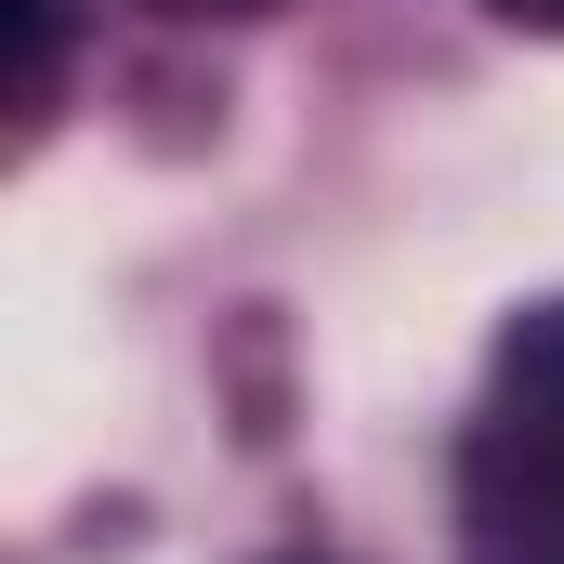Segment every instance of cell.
<instances>
[{"mask_svg": "<svg viewBox=\"0 0 564 564\" xmlns=\"http://www.w3.org/2000/svg\"><path fill=\"white\" fill-rule=\"evenodd\" d=\"M459 512H473V564H564V302L499 341Z\"/></svg>", "mask_w": 564, "mask_h": 564, "instance_id": "6da1fadb", "label": "cell"}, {"mask_svg": "<svg viewBox=\"0 0 564 564\" xmlns=\"http://www.w3.org/2000/svg\"><path fill=\"white\" fill-rule=\"evenodd\" d=\"M13 13V106H53V53H66V0H0Z\"/></svg>", "mask_w": 564, "mask_h": 564, "instance_id": "7a4b0ae2", "label": "cell"}, {"mask_svg": "<svg viewBox=\"0 0 564 564\" xmlns=\"http://www.w3.org/2000/svg\"><path fill=\"white\" fill-rule=\"evenodd\" d=\"M499 13H512V26H564V0H499Z\"/></svg>", "mask_w": 564, "mask_h": 564, "instance_id": "3957f363", "label": "cell"}, {"mask_svg": "<svg viewBox=\"0 0 564 564\" xmlns=\"http://www.w3.org/2000/svg\"><path fill=\"white\" fill-rule=\"evenodd\" d=\"M289 564H328V552H289Z\"/></svg>", "mask_w": 564, "mask_h": 564, "instance_id": "277c9868", "label": "cell"}]
</instances>
